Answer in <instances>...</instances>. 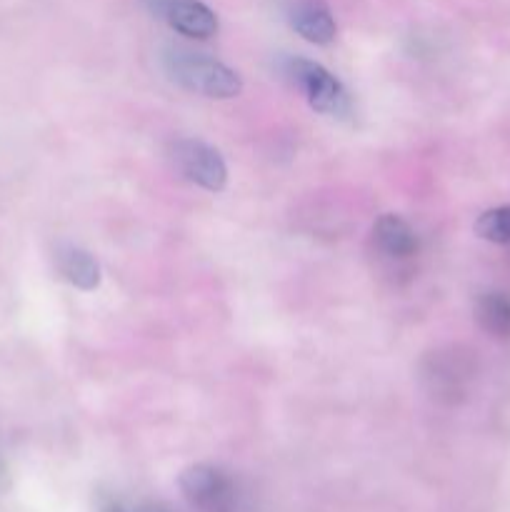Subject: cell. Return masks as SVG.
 Returning <instances> with one entry per match:
<instances>
[{
  "label": "cell",
  "mask_w": 510,
  "mask_h": 512,
  "mask_svg": "<svg viewBox=\"0 0 510 512\" xmlns=\"http://www.w3.org/2000/svg\"><path fill=\"white\" fill-rule=\"evenodd\" d=\"M58 270L78 290H95L100 283V268L93 255L80 248H73V245H68V248L58 253Z\"/></svg>",
  "instance_id": "9c48e42d"
},
{
  "label": "cell",
  "mask_w": 510,
  "mask_h": 512,
  "mask_svg": "<svg viewBox=\"0 0 510 512\" xmlns=\"http://www.w3.org/2000/svg\"><path fill=\"white\" fill-rule=\"evenodd\" d=\"M288 73L293 83L303 90L310 108L323 115H348L350 98L338 78L320 63L305 58H293L288 63Z\"/></svg>",
  "instance_id": "3957f363"
},
{
  "label": "cell",
  "mask_w": 510,
  "mask_h": 512,
  "mask_svg": "<svg viewBox=\"0 0 510 512\" xmlns=\"http://www.w3.org/2000/svg\"><path fill=\"white\" fill-rule=\"evenodd\" d=\"M473 375L468 358L458 348L435 350L420 365V380L430 398L438 403H458L468 390V380Z\"/></svg>",
  "instance_id": "277c9868"
},
{
  "label": "cell",
  "mask_w": 510,
  "mask_h": 512,
  "mask_svg": "<svg viewBox=\"0 0 510 512\" xmlns=\"http://www.w3.org/2000/svg\"><path fill=\"white\" fill-rule=\"evenodd\" d=\"M170 158H173L178 173L183 175L185 180H190V183L200 185V188L218 193V190H223L225 183H228L225 160L220 158L218 150L210 148L203 140H175L173 148H170Z\"/></svg>",
  "instance_id": "5b68a950"
},
{
  "label": "cell",
  "mask_w": 510,
  "mask_h": 512,
  "mask_svg": "<svg viewBox=\"0 0 510 512\" xmlns=\"http://www.w3.org/2000/svg\"><path fill=\"white\" fill-rule=\"evenodd\" d=\"M290 25L298 35H303L308 43L328 45L335 40V18L323 0H295L290 5Z\"/></svg>",
  "instance_id": "ba28073f"
},
{
  "label": "cell",
  "mask_w": 510,
  "mask_h": 512,
  "mask_svg": "<svg viewBox=\"0 0 510 512\" xmlns=\"http://www.w3.org/2000/svg\"><path fill=\"white\" fill-rule=\"evenodd\" d=\"M165 70L175 83L203 98L230 100L243 90V80L233 68L188 48L165 50Z\"/></svg>",
  "instance_id": "6da1fadb"
},
{
  "label": "cell",
  "mask_w": 510,
  "mask_h": 512,
  "mask_svg": "<svg viewBox=\"0 0 510 512\" xmlns=\"http://www.w3.org/2000/svg\"><path fill=\"white\" fill-rule=\"evenodd\" d=\"M475 320L488 335L498 340H510V295L485 293L475 303Z\"/></svg>",
  "instance_id": "30bf717a"
},
{
  "label": "cell",
  "mask_w": 510,
  "mask_h": 512,
  "mask_svg": "<svg viewBox=\"0 0 510 512\" xmlns=\"http://www.w3.org/2000/svg\"><path fill=\"white\" fill-rule=\"evenodd\" d=\"M373 248L390 265H405L418 255V235L400 215H383L373 225Z\"/></svg>",
  "instance_id": "52a82bcc"
},
{
  "label": "cell",
  "mask_w": 510,
  "mask_h": 512,
  "mask_svg": "<svg viewBox=\"0 0 510 512\" xmlns=\"http://www.w3.org/2000/svg\"><path fill=\"white\" fill-rule=\"evenodd\" d=\"M105 512H170V510L165 508V505H153V503L135 505V508H128V505L113 503V505H108V508H105Z\"/></svg>",
  "instance_id": "7c38bea8"
},
{
  "label": "cell",
  "mask_w": 510,
  "mask_h": 512,
  "mask_svg": "<svg viewBox=\"0 0 510 512\" xmlns=\"http://www.w3.org/2000/svg\"><path fill=\"white\" fill-rule=\"evenodd\" d=\"M180 490L198 512H238L240 508V488L215 465H190L180 475Z\"/></svg>",
  "instance_id": "7a4b0ae2"
},
{
  "label": "cell",
  "mask_w": 510,
  "mask_h": 512,
  "mask_svg": "<svg viewBox=\"0 0 510 512\" xmlns=\"http://www.w3.org/2000/svg\"><path fill=\"white\" fill-rule=\"evenodd\" d=\"M150 10L185 38L208 40L218 33V15L203 0H148Z\"/></svg>",
  "instance_id": "8992f818"
},
{
  "label": "cell",
  "mask_w": 510,
  "mask_h": 512,
  "mask_svg": "<svg viewBox=\"0 0 510 512\" xmlns=\"http://www.w3.org/2000/svg\"><path fill=\"white\" fill-rule=\"evenodd\" d=\"M475 233L495 245H510V205L490 208L475 220Z\"/></svg>",
  "instance_id": "8fae6325"
}]
</instances>
